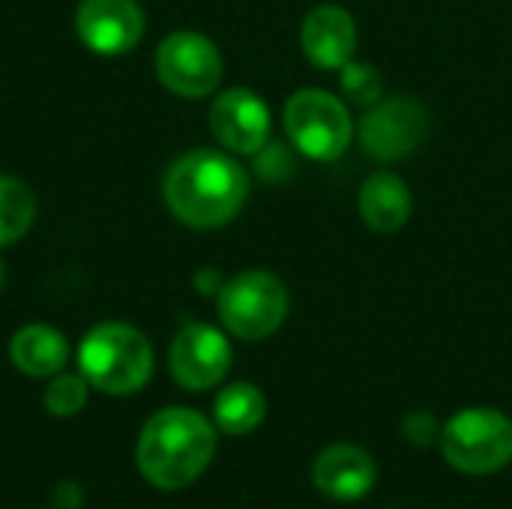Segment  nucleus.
Returning <instances> with one entry per match:
<instances>
[{
  "instance_id": "obj_1",
  "label": "nucleus",
  "mask_w": 512,
  "mask_h": 509,
  "mask_svg": "<svg viewBox=\"0 0 512 509\" xmlns=\"http://www.w3.org/2000/svg\"><path fill=\"white\" fill-rule=\"evenodd\" d=\"M162 192L177 222L213 231L243 210L249 198V177L228 153L192 150L168 168Z\"/></svg>"
},
{
  "instance_id": "obj_2",
  "label": "nucleus",
  "mask_w": 512,
  "mask_h": 509,
  "mask_svg": "<svg viewBox=\"0 0 512 509\" xmlns=\"http://www.w3.org/2000/svg\"><path fill=\"white\" fill-rule=\"evenodd\" d=\"M216 456V426L192 408H165L153 414L135 447L141 477L162 489L177 492L192 486Z\"/></svg>"
},
{
  "instance_id": "obj_3",
  "label": "nucleus",
  "mask_w": 512,
  "mask_h": 509,
  "mask_svg": "<svg viewBox=\"0 0 512 509\" xmlns=\"http://www.w3.org/2000/svg\"><path fill=\"white\" fill-rule=\"evenodd\" d=\"M78 366L87 384L99 393L132 396L153 375V348L141 330L108 321L84 336L78 348Z\"/></svg>"
},
{
  "instance_id": "obj_4",
  "label": "nucleus",
  "mask_w": 512,
  "mask_h": 509,
  "mask_svg": "<svg viewBox=\"0 0 512 509\" xmlns=\"http://www.w3.org/2000/svg\"><path fill=\"white\" fill-rule=\"evenodd\" d=\"M444 462L465 477H492L512 462V420L498 408H465L441 429Z\"/></svg>"
},
{
  "instance_id": "obj_5",
  "label": "nucleus",
  "mask_w": 512,
  "mask_h": 509,
  "mask_svg": "<svg viewBox=\"0 0 512 509\" xmlns=\"http://www.w3.org/2000/svg\"><path fill=\"white\" fill-rule=\"evenodd\" d=\"M216 309H219V321L231 336L246 342H261L285 324L291 309V294L279 276L267 270H246L219 288Z\"/></svg>"
},
{
  "instance_id": "obj_6",
  "label": "nucleus",
  "mask_w": 512,
  "mask_h": 509,
  "mask_svg": "<svg viewBox=\"0 0 512 509\" xmlns=\"http://www.w3.org/2000/svg\"><path fill=\"white\" fill-rule=\"evenodd\" d=\"M282 120L291 144L315 162L339 159L354 138V120L348 105L318 87H303L291 93Z\"/></svg>"
},
{
  "instance_id": "obj_7",
  "label": "nucleus",
  "mask_w": 512,
  "mask_h": 509,
  "mask_svg": "<svg viewBox=\"0 0 512 509\" xmlns=\"http://www.w3.org/2000/svg\"><path fill=\"white\" fill-rule=\"evenodd\" d=\"M429 108L414 96L378 99L366 108L357 138L366 156L378 162H396L411 156L429 135Z\"/></svg>"
},
{
  "instance_id": "obj_8",
  "label": "nucleus",
  "mask_w": 512,
  "mask_h": 509,
  "mask_svg": "<svg viewBox=\"0 0 512 509\" xmlns=\"http://www.w3.org/2000/svg\"><path fill=\"white\" fill-rule=\"evenodd\" d=\"M222 54L213 39L195 30H177L156 51L159 81L183 99H204L222 81Z\"/></svg>"
},
{
  "instance_id": "obj_9",
  "label": "nucleus",
  "mask_w": 512,
  "mask_h": 509,
  "mask_svg": "<svg viewBox=\"0 0 512 509\" xmlns=\"http://www.w3.org/2000/svg\"><path fill=\"white\" fill-rule=\"evenodd\" d=\"M168 366L183 390H213L231 369V342L210 324H186L171 342Z\"/></svg>"
},
{
  "instance_id": "obj_10",
  "label": "nucleus",
  "mask_w": 512,
  "mask_h": 509,
  "mask_svg": "<svg viewBox=\"0 0 512 509\" xmlns=\"http://www.w3.org/2000/svg\"><path fill=\"white\" fill-rule=\"evenodd\" d=\"M210 132L228 153L255 156L270 141V108L258 93L231 87L213 99Z\"/></svg>"
},
{
  "instance_id": "obj_11",
  "label": "nucleus",
  "mask_w": 512,
  "mask_h": 509,
  "mask_svg": "<svg viewBox=\"0 0 512 509\" xmlns=\"http://www.w3.org/2000/svg\"><path fill=\"white\" fill-rule=\"evenodd\" d=\"M75 30L93 54L120 57L141 42L144 9L138 0H81Z\"/></svg>"
},
{
  "instance_id": "obj_12",
  "label": "nucleus",
  "mask_w": 512,
  "mask_h": 509,
  "mask_svg": "<svg viewBox=\"0 0 512 509\" xmlns=\"http://www.w3.org/2000/svg\"><path fill=\"white\" fill-rule=\"evenodd\" d=\"M378 480V465L360 444H330L312 462V486L339 504L363 501Z\"/></svg>"
},
{
  "instance_id": "obj_13",
  "label": "nucleus",
  "mask_w": 512,
  "mask_h": 509,
  "mask_svg": "<svg viewBox=\"0 0 512 509\" xmlns=\"http://www.w3.org/2000/svg\"><path fill=\"white\" fill-rule=\"evenodd\" d=\"M300 45L315 69H342L357 51V21L339 3H321L303 18Z\"/></svg>"
},
{
  "instance_id": "obj_14",
  "label": "nucleus",
  "mask_w": 512,
  "mask_h": 509,
  "mask_svg": "<svg viewBox=\"0 0 512 509\" xmlns=\"http://www.w3.org/2000/svg\"><path fill=\"white\" fill-rule=\"evenodd\" d=\"M414 195L393 171H375L360 186V219L378 234H396L411 222Z\"/></svg>"
},
{
  "instance_id": "obj_15",
  "label": "nucleus",
  "mask_w": 512,
  "mask_h": 509,
  "mask_svg": "<svg viewBox=\"0 0 512 509\" xmlns=\"http://www.w3.org/2000/svg\"><path fill=\"white\" fill-rule=\"evenodd\" d=\"M9 357L12 366L27 378H54L57 372H63L69 360V342L54 327L27 324L12 336Z\"/></svg>"
},
{
  "instance_id": "obj_16",
  "label": "nucleus",
  "mask_w": 512,
  "mask_h": 509,
  "mask_svg": "<svg viewBox=\"0 0 512 509\" xmlns=\"http://www.w3.org/2000/svg\"><path fill=\"white\" fill-rule=\"evenodd\" d=\"M267 417V399L264 393L249 384V381H237V384H228L216 402H213V423L219 432L225 435H249L255 432Z\"/></svg>"
},
{
  "instance_id": "obj_17",
  "label": "nucleus",
  "mask_w": 512,
  "mask_h": 509,
  "mask_svg": "<svg viewBox=\"0 0 512 509\" xmlns=\"http://www.w3.org/2000/svg\"><path fill=\"white\" fill-rule=\"evenodd\" d=\"M36 219V195L18 177L0 174V249L18 243Z\"/></svg>"
},
{
  "instance_id": "obj_18",
  "label": "nucleus",
  "mask_w": 512,
  "mask_h": 509,
  "mask_svg": "<svg viewBox=\"0 0 512 509\" xmlns=\"http://www.w3.org/2000/svg\"><path fill=\"white\" fill-rule=\"evenodd\" d=\"M339 87H342L345 99L360 105V108H369L378 99H384V75H381V69L372 66V63H363V60H348L339 69Z\"/></svg>"
},
{
  "instance_id": "obj_19",
  "label": "nucleus",
  "mask_w": 512,
  "mask_h": 509,
  "mask_svg": "<svg viewBox=\"0 0 512 509\" xmlns=\"http://www.w3.org/2000/svg\"><path fill=\"white\" fill-rule=\"evenodd\" d=\"M48 414L54 417H75L87 405V378L84 375H63L57 372L42 396Z\"/></svg>"
},
{
  "instance_id": "obj_20",
  "label": "nucleus",
  "mask_w": 512,
  "mask_h": 509,
  "mask_svg": "<svg viewBox=\"0 0 512 509\" xmlns=\"http://www.w3.org/2000/svg\"><path fill=\"white\" fill-rule=\"evenodd\" d=\"M441 420L429 411H411L405 420H402V435L411 447H420V450H429V447H438L441 441Z\"/></svg>"
},
{
  "instance_id": "obj_21",
  "label": "nucleus",
  "mask_w": 512,
  "mask_h": 509,
  "mask_svg": "<svg viewBox=\"0 0 512 509\" xmlns=\"http://www.w3.org/2000/svg\"><path fill=\"white\" fill-rule=\"evenodd\" d=\"M3 285H6V267H3V261H0V291H3Z\"/></svg>"
}]
</instances>
